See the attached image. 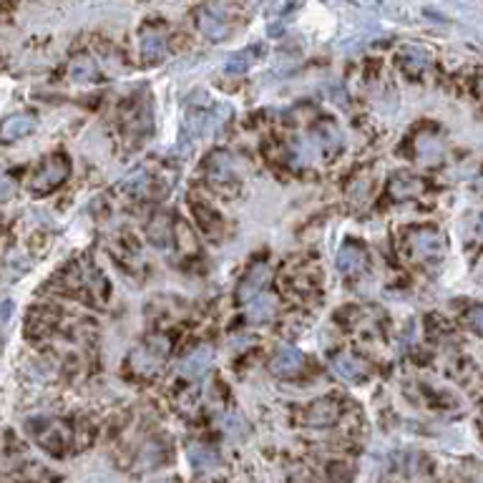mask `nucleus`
I'll list each match as a JSON object with an SVG mask.
<instances>
[{"mask_svg":"<svg viewBox=\"0 0 483 483\" xmlns=\"http://www.w3.org/2000/svg\"><path fill=\"white\" fill-rule=\"evenodd\" d=\"M302 365H305V357H302V352L294 350V347H290V345H282V347H277L270 368H272V373H275V375L290 378V375H297L299 370H302Z\"/></svg>","mask_w":483,"mask_h":483,"instance_id":"nucleus-6","label":"nucleus"},{"mask_svg":"<svg viewBox=\"0 0 483 483\" xmlns=\"http://www.w3.org/2000/svg\"><path fill=\"white\" fill-rule=\"evenodd\" d=\"M68 76H71V80H76V83H93V80L98 78V66L93 64L91 58L80 56L71 64Z\"/></svg>","mask_w":483,"mask_h":483,"instance_id":"nucleus-15","label":"nucleus"},{"mask_svg":"<svg viewBox=\"0 0 483 483\" xmlns=\"http://www.w3.org/2000/svg\"><path fill=\"white\" fill-rule=\"evenodd\" d=\"M338 267L342 275H355L365 267V252L355 244H345L338 254Z\"/></svg>","mask_w":483,"mask_h":483,"instance_id":"nucleus-12","label":"nucleus"},{"mask_svg":"<svg viewBox=\"0 0 483 483\" xmlns=\"http://www.w3.org/2000/svg\"><path fill=\"white\" fill-rule=\"evenodd\" d=\"M196 25H199V30L207 38H212V40H222V38H227L229 35V20L225 18V13H222V8H214V6H209V8H201L199 11V20H196Z\"/></svg>","mask_w":483,"mask_h":483,"instance_id":"nucleus-3","label":"nucleus"},{"mask_svg":"<svg viewBox=\"0 0 483 483\" xmlns=\"http://www.w3.org/2000/svg\"><path fill=\"white\" fill-rule=\"evenodd\" d=\"M209 362H212V350L209 347H196L194 352H189L181 360V373L189 375V378H199L209 368Z\"/></svg>","mask_w":483,"mask_h":483,"instance_id":"nucleus-14","label":"nucleus"},{"mask_svg":"<svg viewBox=\"0 0 483 483\" xmlns=\"http://www.w3.org/2000/svg\"><path fill=\"white\" fill-rule=\"evenodd\" d=\"M333 370L342 380H350V383H360V380L368 378V365L360 357L350 355V352H338L333 357Z\"/></svg>","mask_w":483,"mask_h":483,"instance_id":"nucleus-8","label":"nucleus"},{"mask_svg":"<svg viewBox=\"0 0 483 483\" xmlns=\"http://www.w3.org/2000/svg\"><path fill=\"white\" fill-rule=\"evenodd\" d=\"M11 189H13V184L8 181V179H3V184H0V199H3V196H6Z\"/></svg>","mask_w":483,"mask_h":483,"instance_id":"nucleus-18","label":"nucleus"},{"mask_svg":"<svg viewBox=\"0 0 483 483\" xmlns=\"http://www.w3.org/2000/svg\"><path fill=\"white\" fill-rule=\"evenodd\" d=\"M262 56H265V48L262 46L244 48V51H239V53H232L225 68L229 71V73H247V71L252 68Z\"/></svg>","mask_w":483,"mask_h":483,"instance_id":"nucleus-11","label":"nucleus"},{"mask_svg":"<svg viewBox=\"0 0 483 483\" xmlns=\"http://www.w3.org/2000/svg\"><path fill=\"white\" fill-rule=\"evenodd\" d=\"M189 453H191V458L196 460V466H201V460H209V466H212V463H217V455H214L212 451H207V448H199V446H194Z\"/></svg>","mask_w":483,"mask_h":483,"instance_id":"nucleus-17","label":"nucleus"},{"mask_svg":"<svg viewBox=\"0 0 483 483\" xmlns=\"http://www.w3.org/2000/svg\"><path fill=\"white\" fill-rule=\"evenodd\" d=\"M138 51H141V58L149 61V64H156L161 58L167 56V33L156 25H146L141 30V40H138Z\"/></svg>","mask_w":483,"mask_h":483,"instance_id":"nucleus-4","label":"nucleus"},{"mask_svg":"<svg viewBox=\"0 0 483 483\" xmlns=\"http://www.w3.org/2000/svg\"><path fill=\"white\" fill-rule=\"evenodd\" d=\"M267 280H270V267L267 265H254L252 270L247 272V277L242 280V287H239V299L242 302H249V299H254L257 294H262V290H265Z\"/></svg>","mask_w":483,"mask_h":483,"instance_id":"nucleus-10","label":"nucleus"},{"mask_svg":"<svg viewBox=\"0 0 483 483\" xmlns=\"http://www.w3.org/2000/svg\"><path fill=\"white\" fill-rule=\"evenodd\" d=\"M71 174V161L64 154H53L38 167V172L30 177V189L33 194H51L53 189L64 184Z\"/></svg>","mask_w":483,"mask_h":483,"instance_id":"nucleus-1","label":"nucleus"},{"mask_svg":"<svg viewBox=\"0 0 483 483\" xmlns=\"http://www.w3.org/2000/svg\"><path fill=\"white\" fill-rule=\"evenodd\" d=\"M307 141H310V146H312V154H320L322 159H335V156L342 151V146H345L340 129L335 126V124H330V121L320 124Z\"/></svg>","mask_w":483,"mask_h":483,"instance_id":"nucleus-2","label":"nucleus"},{"mask_svg":"<svg viewBox=\"0 0 483 483\" xmlns=\"http://www.w3.org/2000/svg\"><path fill=\"white\" fill-rule=\"evenodd\" d=\"M35 124H38V121H35V114H30V111L8 116V119L0 124V141H3V144H13L18 138L28 136V133L35 129Z\"/></svg>","mask_w":483,"mask_h":483,"instance_id":"nucleus-5","label":"nucleus"},{"mask_svg":"<svg viewBox=\"0 0 483 483\" xmlns=\"http://www.w3.org/2000/svg\"><path fill=\"white\" fill-rule=\"evenodd\" d=\"M164 352H167V345H159V342H149V345H144L141 350H136V355H133V368L138 370L141 375H154L161 370V365H164Z\"/></svg>","mask_w":483,"mask_h":483,"instance_id":"nucleus-9","label":"nucleus"},{"mask_svg":"<svg viewBox=\"0 0 483 483\" xmlns=\"http://www.w3.org/2000/svg\"><path fill=\"white\" fill-rule=\"evenodd\" d=\"M340 415L338 402H333L330 398H320V400L310 402L305 410H302V418H305L307 426H333Z\"/></svg>","mask_w":483,"mask_h":483,"instance_id":"nucleus-7","label":"nucleus"},{"mask_svg":"<svg viewBox=\"0 0 483 483\" xmlns=\"http://www.w3.org/2000/svg\"><path fill=\"white\" fill-rule=\"evenodd\" d=\"M275 310H277L275 299L267 297V294H257V297L247 302V315H249V320H254V322H267L272 315H275Z\"/></svg>","mask_w":483,"mask_h":483,"instance_id":"nucleus-16","label":"nucleus"},{"mask_svg":"<svg viewBox=\"0 0 483 483\" xmlns=\"http://www.w3.org/2000/svg\"><path fill=\"white\" fill-rule=\"evenodd\" d=\"M146 234H149V239L154 242V247H159V249H167L169 244L174 242L172 222H169L167 217H161V214H156V217L151 219V225H149V229H146Z\"/></svg>","mask_w":483,"mask_h":483,"instance_id":"nucleus-13","label":"nucleus"}]
</instances>
